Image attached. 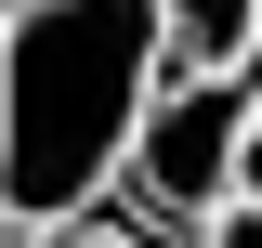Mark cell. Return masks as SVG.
Returning <instances> with one entry per match:
<instances>
[{"instance_id":"cell-5","label":"cell","mask_w":262,"mask_h":248,"mask_svg":"<svg viewBox=\"0 0 262 248\" xmlns=\"http://www.w3.org/2000/svg\"><path fill=\"white\" fill-rule=\"evenodd\" d=\"M27 248H131V235H105V222H79V209H66V222H39Z\"/></svg>"},{"instance_id":"cell-7","label":"cell","mask_w":262,"mask_h":248,"mask_svg":"<svg viewBox=\"0 0 262 248\" xmlns=\"http://www.w3.org/2000/svg\"><path fill=\"white\" fill-rule=\"evenodd\" d=\"M0 39H13V0H0Z\"/></svg>"},{"instance_id":"cell-1","label":"cell","mask_w":262,"mask_h":248,"mask_svg":"<svg viewBox=\"0 0 262 248\" xmlns=\"http://www.w3.org/2000/svg\"><path fill=\"white\" fill-rule=\"evenodd\" d=\"M170 79L158 0H13L0 39V209L66 222L131 170V118Z\"/></svg>"},{"instance_id":"cell-6","label":"cell","mask_w":262,"mask_h":248,"mask_svg":"<svg viewBox=\"0 0 262 248\" xmlns=\"http://www.w3.org/2000/svg\"><path fill=\"white\" fill-rule=\"evenodd\" d=\"M236 196H262V92H249V144H236Z\"/></svg>"},{"instance_id":"cell-3","label":"cell","mask_w":262,"mask_h":248,"mask_svg":"<svg viewBox=\"0 0 262 248\" xmlns=\"http://www.w3.org/2000/svg\"><path fill=\"white\" fill-rule=\"evenodd\" d=\"M158 27H170V65L184 79H223V65L262 53V0H158Z\"/></svg>"},{"instance_id":"cell-2","label":"cell","mask_w":262,"mask_h":248,"mask_svg":"<svg viewBox=\"0 0 262 248\" xmlns=\"http://www.w3.org/2000/svg\"><path fill=\"white\" fill-rule=\"evenodd\" d=\"M236 144H249V65L184 79V92H158L131 118V196L170 209V222H210L236 196Z\"/></svg>"},{"instance_id":"cell-4","label":"cell","mask_w":262,"mask_h":248,"mask_svg":"<svg viewBox=\"0 0 262 248\" xmlns=\"http://www.w3.org/2000/svg\"><path fill=\"white\" fill-rule=\"evenodd\" d=\"M196 248H262V196H223V209H210V235Z\"/></svg>"}]
</instances>
